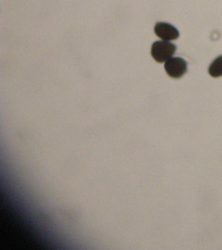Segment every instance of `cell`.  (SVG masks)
<instances>
[{"label":"cell","mask_w":222,"mask_h":250,"mask_svg":"<svg viewBox=\"0 0 222 250\" xmlns=\"http://www.w3.org/2000/svg\"><path fill=\"white\" fill-rule=\"evenodd\" d=\"M154 32L158 38L164 41L170 42L177 40L180 36V33L176 27L170 23L165 22L156 23Z\"/></svg>","instance_id":"3"},{"label":"cell","mask_w":222,"mask_h":250,"mask_svg":"<svg viewBox=\"0 0 222 250\" xmlns=\"http://www.w3.org/2000/svg\"><path fill=\"white\" fill-rule=\"evenodd\" d=\"M165 72L174 79H179L187 72V62L181 58H172L165 63Z\"/></svg>","instance_id":"2"},{"label":"cell","mask_w":222,"mask_h":250,"mask_svg":"<svg viewBox=\"0 0 222 250\" xmlns=\"http://www.w3.org/2000/svg\"><path fill=\"white\" fill-rule=\"evenodd\" d=\"M208 72L213 78H219L222 76V56L216 58L211 63Z\"/></svg>","instance_id":"4"},{"label":"cell","mask_w":222,"mask_h":250,"mask_svg":"<svg viewBox=\"0 0 222 250\" xmlns=\"http://www.w3.org/2000/svg\"><path fill=\"white\" fill-rule=\"evenodd\" d=\"M176 51V46L169 41H158L153 43L151 54L158 63H163L171 59Z\"/></svg>","instance_id":"1"}]
</instances>
